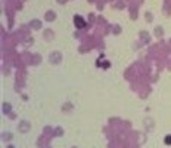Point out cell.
Listing matches in <instances>:
<instances>
[{
	"label": "cell",
	"mask_w": 171,
	"mask_h": 148,
	"mask_svg": "<svg viewBox=\"0 0 171 148\" xmlns=\"http://www.w3.org/2000/svg\"><path fill=\"white\" fill-rule=\"evenodd\" d=\"M21 124H22V126H21V130H22V132H25V130H28V127H29V126H28V123H25V121H22Z\"/></svg>",
	"instance_id": "5b68a950"
},
{
	"label": "cell",
	"mask_w": 171,
	"mask_h": 148,
	"mask_svg": "<svg viewBox=\"0 0 171 148\" xmlns=\"http://www.w3.org/2000/svg\"><path fill=\"white\" fill-rule=\"evenodd\" d=\"M61 58H62V55L59 52H53V53H50V62H53V64H58L59 61H61Z\"/></svg>",
	"instance_id": "6da1fadb"
},
{
	"label": "cell",
	"mask_w": 171,
	"mask_h": 148,
	"mask_svg": "<svg viewBox=\"0 0 171 148\" xmlns=\"http://www.w3.org/2000/svg\"><path fill=\"white\" fill-rule=\"evenodd\" d=\"M74 22H75V25L78 27V28H83V27L86 25V22H84V19H83L81 16H78V15H77V16L74 18Z\"/></svg>",
	"instance_id": "7a4b0ae2"
},
{
	"label": "cell",
	"mask_w": 171,
	"mask_h": 148,
	"mask_svg": "<svg viewBox=\"0 0 171 148\" xmlns=\"http://www.w3.org/2000/svg\"><path fill=\"white\" fill-rule=\"evenodd\" d=\"M46 19H47V21H53V19H55V12H53V11L46 12Z\"/></svg>",
	"instance_id": "3957f363"
},
{
	"label": "cell",
	"mask_w": 171,
	"mask_h": 148,
	"mask_svg": "<svg viewBox=\"0 0 171 148\" xmlns=\"http://www.w3.org/2000/svg\"><path fill=\"white\" fill-rule=\"evenodd\" d=\"M165 144H171V135L165 138Z\"/></svg>",
	"instance_id": "8992f818"
},
{
	"label": "cell",
	"mask_w": 171,
	"mask_h": 148,
	"mask_svg": "<svg viewBox=\"0 0 171 148\" xmlns=\"http://www.w3.org/2000/svg\"><path fill=\"white\" fill-rule=\"evenodd\" d=\"M33 28H40L41 27V22L40 21H37V19H34V21H31V24H29Z\"/></svg>",
	"instance_id": "277c9868"
}]
</instances>
